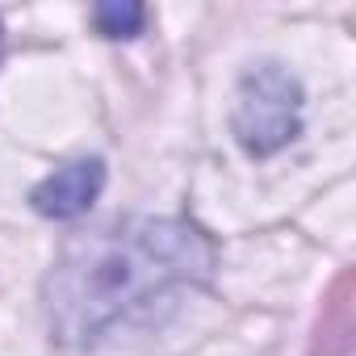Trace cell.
I'll return each mask as SVG.
<instances>
[{
  "instance_id": "obj_1",
  "label": "cell",
  "mask_w": 356,
  "mask_h": 356,
  "mask_svg": "<svg viewBox=\"0 0 356 356\" xmlns=\"http://www.w3.org/2000/svg\"><path fill=\"white\" fill-rule=\"evenodd\" d=\"M214 264L210 243L168 218H130L80 235L47 281V306L63 339H97L143 314L151 302L202 281Z\"/></svg>"
},
{
  "instance_id": "obj_2",
  "label": "cell",
  "mask_w": 356,
  "mask_h": 356,
  "mask_svg": "<svg viewBox=\"0 0 356 356\" xmlns=\"http://www.w3.org/2000/svg\"><path fill=\"white\" fill-rule=\"evenodd\" d=\"M235 130L248 151H277L281 143H289L298 134V84L277 67L248 76Z\"/></svg>"
},
{
  "instance_id": "obj_3",
  "label": "cell",
  "mask_w": 356,
  "mask_h": 356,
  "mask_svg": "<svg viewBox=\"0 0 356 356\" xmlns=\"http://www.w3.org/2000/svg\"><path fill=\"white\" fill-rule=\"evenodd\" d=\"M101 185H105V163L101 159H72V163L55 168V176H47L30 202L47 218H76L97 202Z\"/></svg>"
},
{
  "instance_id": "obj_4",
  "label": "cell",
  "mask_w": 356,
  "mask_h": 356,
  "mask_svg": "<svg viewBox=\"0 0 356 356\" xmlns=\"http://www.w3.org/2000/svg\"><path fill=\"white\" fill-rule=\"evenodd\" d=\"M97 26L109 38H134L143 30V9L130 5V0H126V5H101L97 9Z\"/></svg>"
}]
</instances>
